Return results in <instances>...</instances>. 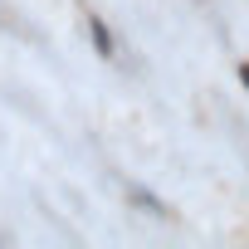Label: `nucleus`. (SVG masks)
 Segmentation results:
<instances>
[{"label": "nucleus", "mask_w": 249, "mask_h": 249, "mask_svg": "<svg viewBox=\"0 0 249 249\" xmlns=\"http://www.w3.org/2000/svg\"><path fill=\"white\" fill-rule=\"evenodd\" d=\"M88 35H93V44H98V54H103V59H112V49H117V44H112V35H107V25H103L98 15L88 20Z\"/></svg>", "instance_id": "f257e3e1"}, {"label": "nucleus", "mask_w": 249, "mask_h": 249, "mask_svg": "<svg viewBox=\"0 0 249 249\" xmlns=\"http://www.w3.org/2000/svg\"><path fill=\"white\" fill-rule=\"evenodd\" d=\"M239 83H244V88H249V64H239Z\"/></svg>", "instance_id": "f03ea898"}]
</instances>
